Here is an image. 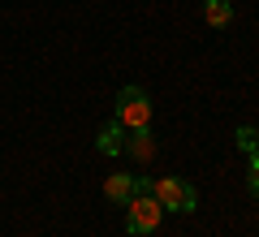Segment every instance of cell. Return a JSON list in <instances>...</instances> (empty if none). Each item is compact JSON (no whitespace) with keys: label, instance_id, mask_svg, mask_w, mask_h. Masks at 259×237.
<instances>
[{"label":"cell","instance_id":"obj_6","mask_svg":"<svg viewBox=\"0 0 259 237\" xmlns=\"http://www.w3.org/2000/svg\"><path fill=\"white\" fill-rule=\"evenodd\" d=\"M95 151L100 155H121L125 151V129H121L117 121H104L100 134H95Z\"/></svg>","mask_w":259,"mask_h":237},{"label":"cell","instance_id":"obj_1","mask_svg":"<svg viewBox=\"0 0 259 237\" xmlns=\"http://www.w3.org/2000/svg\"><path fill=\"white\" fill-rule=\"evenodd\" d=\"M112 121L121 129H143L151 125V95L143 86H121L117 95V108H112Z\"/></svg>","mask_w":259,"mask_h":237},{"label":"cell","instance_id":"obj_2","mask_svg":"<svg viewBox=\"0 0 259 237\" xmlns=\"http://www.w3.org/2000/svg\"><path fill=\"white\" fill-rule=\"evenodd\" d=\"M151 194H156V203L164 211H182V216H190V211L199 207L194 185L182 181V177H160V181H151Z\"/></svg>","mask_w":259,"mask_h":237},{"label":"cell","instance_id":"obj_5","mask_svg":"<svg viewBox=\"0 0 259 237\" xmlns=\"http://www.w3.org/2000/svg\"><path fill=\"white\" fill-rule=\"evenodd\" d=\"M125 155H130V160H139V164H147L151 155H156V134H151V125L130 129V134H125Z\"/></svg>","mask_w":259,"mask_h":237},{"label":"cell","instance_id":"obj_3","mask_svg":"<svg viewBox=\"0 0 259 237\" xmlns=\"http://www.w3.org/2000/svg\"><path fill=\"white\" fill-rule=\"evenodd\" d=\"M160 220H164V207L156 203V194L151 190H143V194H134V199L125 203V228L130 233H156L160 228Z\"/></svg>","mask_w":259,"mask_h":237},{"label":"cell","instance_id":"obj_8","mask_svg":"<svg viewBox=\"0 0 259 237\" xmlns=\"http://www.w3.org/2000/svg\"><path fill=\"white\" fill-rule=\"evenodd\" d=\"M238 147H242L246 155H255V151H259V129H255V125H238Z\"/></svg>","mask_w":259,"mask_h":237},{"label":"cell","instance_id":"obj_9","mask_svg":"<svg viewBox=\"0 0 259 237\" xmlns=\"http://www.w3.org/2000/svg\"><path fill=\"white\" fill-rule=\"evenodd\" d=\"M246 185H250V194L259 199V151L250 155V173H246Z\"/></svg>","mask_w":259,"mask_h":237},{"label":"cell","instance_id":"obj_7","mask_svg":"<svg viewBox=\"0 0 259 237\" xmlns=\"http://www.w3.org/2000/svg\"><path fill=\"white\" fill-rule=\"evenodd\" d=\"M203 22L216 26V30L229 26V22H233V5H229V0H203Z\"/></svg>","mask_w":259,"mask_h":237},{"label":"cell","instance_id":"obj_4","mask_svg":"<svg viewBox=\"0 0 259 237\" xmlns=\"http://www.w3.org/2000/svg\"><path fill=\"white\" fill-rule=\"evenodd\" d=\"M143 190H151V181H143V177H130V173H112L108 181H104V194H108L117 207H125L134 194H143Z\"/></svg>","mask_w":259,"mask_h":237}]
</instances>
